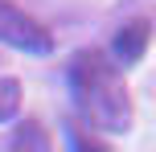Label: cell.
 Listing matches in <instances>:
<instances>
[{
	"label": "cell",
	"mask_w": 156,
	"mask_h": 152,
	"mask_svg": "<svg viewBox=\"0 0 156 152\" xmlns=\"http://www.w3.org/2000/svg\"><path fill=\"white\" fill-rule=\"evenodd\" d=\"M66 82H70L78 111L99 132L123 136L132 128V95H127L123 70L103 49H78L70 58V66H66Z\"/></svg>",
	"instance_id": "cell-1"
},
{
	"label": "cell",
	"mask_w": 156,
	"mask_h": 152,
	"mask_svg": "<svg viewBox=\"0 0 156 152\" xmlns=\"http://www.w3.org/2000/svg\"><path fill=\"white\" fill-rule=\"evenodd\" d=\"M0 45L25 49V54H49L54 49V37L41 21H33L29 12H21L16 4L0 0Z\"/></svg>",
	"instance_id": "cell-2"
},
{
	"label": "cell",
	"mask_w": 156,
	"mask_h": 152,
	"mask_svg": "<svg viewBox=\"0 0 156 152\" xmlns=\"http://www.w3.org/2000/svg\"><path fill=\"white\" fill-rule=\"evenodd\" d=\"M148 41H152V21L148 16H132L115 29L111 37V62L123 70V66H136L144 54H148Z\"/></svg>",
	"instance_id": "cell-3"
},
{
	"label": "cell",
	"mask_w": 156,
	"mask_h": 152,
	"mask_svg": "<svg viewBox=\"0 0 156 152\" xmlns=\"http://www.w3.org/2000/svg\"><path fill=\"white\" fill-rule=\"evenodd\" d=\"M4 152H54V140L45 136V128H41L37 119H25V123L12 128Z\"/></svg>",
	"instance_id": "cell-4"
},
{
	"label": "cell",
	"mask_w": 156,
	"mask_h": 152,
	"mask_svg": "<svg viewBox=\"0 0 156 152\" xmlns=\"http://www.w3.org/2000/svg\"><path fill=\"white\" fill-rule=\"evenodd\" d=\"M62 132H66V148H70V152H111L107 140L90 136V132H86L82 123H74V119H66V123H62Z\"/></svg>",
	"instance_id": "cell-5"
},
{
	"label": "cell",
	"mask_w": 156,
	"mask_h": 152,
	"mask_svg": "<svg viewBox=\"0 0 156 152\" xmlns=\"http://www.w3.org/2000/svg\"><path fill=\"white\" fill-rule=\"evenodd\" d=\"M21 111V78H0V123L16 119Z\"/></svg>",
	"instance_id": "cell-6"
}]
</instances>
